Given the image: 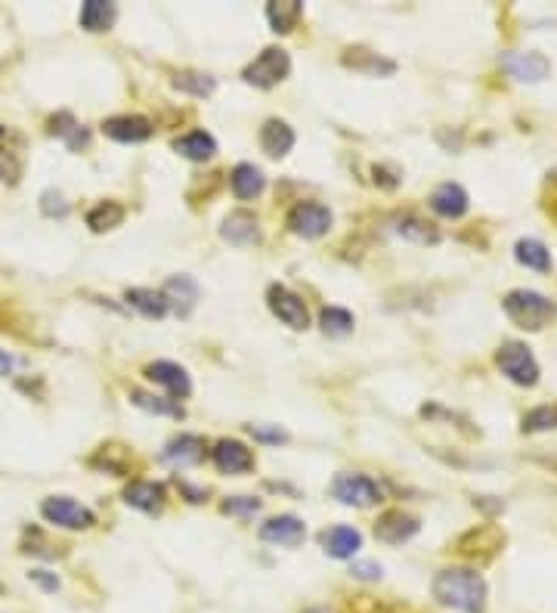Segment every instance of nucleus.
Wrapping results in <instances>:
<instances>
[{"mask_svg": "<svg viewBox=\"0 0 557 613\" xmlns=\"http://www.w3.org/2000/svg\"><path fill=\"white\" fill-rule=\"evenodd\" d=\"M319 326H322V332H325V335H332V338H344V335H350V332H353L356 319H353V313H350V310H344V307H325V310L319 313Z\"/></svg>", "mask_w": 557, "mask_h": 613, "instance_id": "33", "label": "nucleus"}, {"mask_svg": "<svg viewBox=\"0 0 557 613\" xmlns=\"http://www.w3.org/2000/svg\"><path fill=\"white\" fill-rule=\"evenodd\" d=\"M165 499H168L165 487H161V483H152V480H134L124 490V502L137 511H146V514H158L161 508H165Z\"/></svg>", "mask_w": 557, "mask_h": 613, "instance_id": "19", "label": "nucleus"}, {"mask_svg": "<svg viewBox=\"0 0 557 613\" xmlns=\"http://www.w3.org/2000/svg\"><path fill=\"white\" fill-rule=\"evenodd\" d=\"M468 192L458 186V183H440L434 192H431V208L440 214V217H449V220H458L468 214Z\"/></svg>", "mask_w": 557, "mask_h": 613, "instance_id": "20", "label": "nucleus"}, {"mask_svg": "<svg viewBox=\"0 0 557 613\" xmlns=\"http://www.w3.org/2000/svg\"><path fill=\"white\" fill-rule=\"evenodd\" d=\"M257 440H273V443H279V440H285V434L282 431H267V428H257V425H251L248 428Z\"/></svg>", "mask_w": 557, "mask_h": 613, "instance_id": "42", "label": "nucleus"}, {"mask_svg": "<svg viewBox=\"0 0 557 613\" xmlns=\"http://www.w3.org/2000/svg\"><path fill=\"white\" fill-rule=\"evenodd\" d=\"M161 459H165L168 465H174V468L199 465V462L205 459V440L195 437V434H180V437H174V440L165 446Z\"/></svg>", "mask_w": 557, "mask_h": 613, "instance_id": "17", "label": "nucleus"}, {"mask_svg": "<svg viewBox=\"0 0 557 613\" xmlns=\"http://www.w3.org/2000/svg\"><path fill=\"white\" fill-rule=\"evenodd\" d=\"M332 496L350 508H372L384 499L381 487L366 474H338L332 483Z\"/></svg>", "mask_w": 557, "mask_h": 613, "instance_id": "6", "label": "nucleus"}, {"mask_svg": "<svg viewBox=\"0 0 557 613\" xmlns=\"http://www.w3.org/2000/svg\"><path fill=\"white\" fill-rule=\"evenodd\" d=\"M50 134L65 140V146H69V149H81L90 140V134L84 131V127L75 121V115H69V112H59V115L50 118Z\"/></svg>", "mask_w": 557, "mask_h": 613, "instance_id": "31", "label": "nucleus"}, {"mask_svg": "<svg viewBox=\"0 0 557 613\" xmlns=\"http://www.w3.org/2000/svg\"><path fill=\"white\" fill-rule=\"evenodd\" d=\"M118 7L109 4V0H84L81 4V28L100 35V31H109L115 25Z\"/></svg>", "mask_w": 557, "mask_h": 613, "instance_id": "25", "label": "nucleus"}, {"mask_svg": "<svg viewBox=\"0 0 557 613\" xmlns=\"http://www.w3.org/2000/svg\"><path fill=\"white\" fill-rule=\"evenodd\" d=\"M319 545L329 558L347 561V558H353L359 552V548H363V533H359L356 527L338 524V527H329V530L319 533Z\"/></svg>", "mask_w": 557, "mask_h": 613, "instance_id": "14", "label": "nucleus"}, {"mask_svg": "<svg viewBox=\"0 0 557 613\" xmlns=\"http://www.w3.org/2000/svg\"><path fill=\"white\" fill-rule=\"evenodd\" d=\"M146 378L155 381L158 387H165V391L177 400H186L192 394V381L186 375L183 366L177 363H168V360H158V363H149L146 366Z\"/></svg>", "mask_w": 557, "mask_h": 613, "instance_id": "16", "label": "nucleus"}, {"mask_svg": "<svg viewBox=\"0 0 557 613\" xmlns=\"http://www.w3.org/2000/svg\"><path fill=\"white\" fill-rule=\"evenodd\" d=\"M103 134L115 143H143L152 137V121L143 115H115L103 121Z\"/></svg>", "mask_w": 557, "mask_h": 613, "instance_id": "15", "label": "nucleus"}, {"mask_svg": "<svg viewBox=\"0 0 557 613\" xmlns=\"http://www.w3.org/2000/svg\"><path fill=\"white\" fill-rule=\"evenodd\" d=\"M421 530L418 518H412V514L400 511V508H393V511H384L378 524H375V539L384 542V545H403L409 542L415 533Z\"/></svg>", "mask_w": 557, "mask_h": 613, "instance_id": "11", "label": "nucleus"}, {"mask_svg": "<svg viewBox=\"0 0 557 613\" xmlns=\"http://www.w3.org/2000/svg\"><path fill=\"white\" fill-rule=\"evenodd\" d=\"M304 613H335V610H329V607H307Z\"/></svg>", "mask_w": 557, "mask_h": 613, "instance_id": "44", "label": "nucleus"}, {"mask_svg": "<svg viewBox=\"0 0 557 613\" xmlns=\"http://www.w3.org/2000/svg\"><path fill=\"white\" fill-rule=\"evenodd\" d=\"M393 230H397V236L415 242V245H437L440 242V230L434 227V223L421 220L415 214H403L397 217V223H393Z\"/></svg>", "mask_w": 557, "mask_h": 613, "instance_id": "26", "label": "nucleus"}, {"mask_svg": "<svg viewBox=\"0 0 557 613\" xmlns=\"http://www.w3.org/2000/svg\"><path fill=\"white\" fill-rule=\"evenodd\" d=\"M260 149H264L270 158H285L294 149V131L285 121L270 118L264 127H260Z\"/></svg>", "mask_w": 557, "mask_h": 613, "instance_id": "22", "label": "nucleus"}, {"mask_svg": "<svg viewBox=\"0 0 557 613\" xmlns=\"http://www.w3.org/2000/svg\"><path fill=\"white\" fill-rule=\"evenodd\" d=\"M557 428V403H545V406H536L523 415V425L520 431L523 434H542V431H554Z\"/></svg>", "mask_w": 557, "mask_h": 613, "instance_id": "34", "label": "nucleus"}, {"mask_svg": "<svg viewBox=\"0 0 557 613\" xmlns=\"http://www.w3.org/2000/svg\"><path fill=\"white\" fill-rule=\"evenodd\" d=\"M174 152H180L189 161H208V158H214L217 143L205 131H192V134H183L180 140H174Z\"/></svg>", "mask_w": 557, "mask_h": 613, "instance_id": "29", "label": "nucleus"}, {"mask_svg": "<svg viewBox=\"0 0 557 613\" xmlns=\"http://www.w3.org/2000/svg\"><path fill=\"white\" fill-rule=\"evenodd\" d=\"M350 573H353L356 579H369V583H375V579H381L384 567H381L378 561H356V564L350 567Z\"/></svg>", "mask_w": 557, "mask_h": 613, "instance_id": "40", "label": "nucleus"}, {"mask_svg": "<svg viewBox=\"0 0 557 613\" xmlns=\"http://www.w3.org/2000/svg\"><path fill=\"white\" fill-rule=\"evenodd\" d=\"M28 579H31V583H35V586H41L44 592H50V595L59 592V576L50 573V570H31Z\"/></svg>", "mask_w": 557, "mask_h": 613, "instance_id": "41", "label": "nucleus"}, {"mask_svg": "<svg viewBox=\"0 0 557 613\" xmlns=\"http://www.w3.org/2000/svg\"><path fill=\"white\" fill-rule=\"evenodd\" d=\"M130 403L140 406V409H146V412H155V415L183 418L180 400H165V397H155V394H146V391H130Z\"/></svg>", "mask_w": 557, "mask_h": 613, "instance_id": "35", "label": "nucleus"}, {"mask_svg": "<svg viewBox=\"0 0 557 613\" xmlns=\"http://www.w3.org/2000/svg\"><path fill=\"white\" fill-rule=\"evenodd\" d=\"M41 514H44L47 524L62 527V530H87V527L96 524V514L87 505H81V502H75L69 496H50V499H44L41 502Z\"/></svg>", "mask_w": 557, "mask_h": 613, "instance_id": "4", "label": "nucleus"}, {"mask_svg": "<svg viewBox=\"0 0 557 613\" xmlns=\"http://www.w3.org/2000/svg\"><path fill=\"white\" fill-rule=\"evenodd\" d=\"M502 542H505V536L496 527H480V530H471L458 539V552L468 555V558H477V552H486V558H493L502 548Z\"/></svg>", "mask_w": 557, "mask_h": 613, "instance_id": "24", "label": "nucleus"}, {"mask_svg": "<svg viewBox=\"0 0 557 613\" xmlns=\"http://www.w3.org/2000/svg\"><path fill=\"white\" fill-rule=\"evenodd\" d=\"M288 230L294 236H301V239H319L332 230V223H335V214L319 205V202H301V205H294L288 211Z\"/></svg>", "mask_w": 557, "mask_h": 613, "instance_id": "7", "label": "nucleus"}, {"mask_svg": "<svg viewBox=\"0 0 557 613\" xmlns=\"http://www.w3.org/2000/svg\"><path fill=\"white\" fill-rule=\"evenodd\" d=\"M502 69L523 84H539L551 75V62L542 53H502Z\"/></svg>", "mask_w": 557, "mask_h": 613, "instance_id": "10", "label": "nucleus"}, {"mask_svg": "<svg viewBox=\"0 0 557 613\" xmlns=\"http://www.w3.org/2000/svg\"><path fill=\"white\" fill-rule=\"evenodd\" d=\"M301 16H304L301 0H273V4H267V22L279 35H288V31L298 28Z\"/></svg>", "mask_w": 557, "mask_h": 613, "instance_id": "27", "label": "nucleus"}, {"mask_svg": "<svg viewBox=\"0 0 557 613\" xmlns=\"http://www.w3.org/2000/svg\"><path fill=\"white\" fill-rule=\"evenodd\" d=\"M260 539L282 548H298L307 539V524L301 518H294V514H279V518H270L260 527Z\"/></svg>", "mask_w": 557, "mask_h": 613, "instance_id": "12", "label": "nucleus"}, {"mask_svg": "<svg viewBox=\"0 0 557 613\" xmlns=\"http://www.w3.org/2000/svg\"><path fill=\"white\" fill-rule=\"evenodd\" d=\"M124 301L134 307L137 313H143L146 319H161V316H168V301L161 292H152V288H127V295Z\"/></svg>", "mask_w": 557, "mask_h": 613, "instance_id": "28", "label": "nucleus"}, {"mask_svg": "<svg viewBox=\"0 0 557 613\" xmlns=\"http://www.w3.org/2000/svg\"><path fill=\"white\" fill-rule=\"evenodd\" d=\"M25 171V140L22 134L0 127V183L16 186Z\"/></svg>", "mask_w": 557, "mask_h": 613, "instance_id": "9", "label": "nucleus"}, {"mask_svg": "<svg viewBox=\"0 0 557 613\" xmlns=\"http://www.w3.org/2000/svg\"><path fill=\"white\" fill-rule=\"evenodd\" d=\"M223 242L229 245H257L260 242V227H257V217L251 211H233L220 227Z\"/></svg>", "mask_w": 557, "mask_h": 613, "instance_id": "18", "label": "nucleus"}, {"mask_svg": "<svg viewBox=\"0 0 557 613\" xmlns=\"http://www.w3.org/2000/svg\"><path fill=\"white\" fill-rule=\"evenodd\" d=\"M223 511H226V514H236V518H254V514L260 511V499H254V496L226 499V502H223Z\"/></svg>", "mask_w": 557, "mask_h": 613, "instance_id": "38", "label": "nucleus"}, {"mask_svg": "<svg viewBox=\"0 0 557 613\" xmlns=\"http://www.w3.org/2000/svg\"><path fill=\"white\" fill-rule=\"evenodd\" d=\"M161 295H165L171 310L186 316L195 307V301H199V285H195V279H189V276H171L165 282V288H161Z\"/></svg>", "mask_w": 557, "mask_h": 613, "instance_id": "23", "label": "nucleus"}, {"mask_svg": "<svg viewBox=\"0 0 557 613\" xmlns=\"http://www.w3.org/2000/svg\"><path fill=\"white\" fill-rule=\"evenodd\" d=\"M502 310L508 313L514 326L527 329V332H539L551 326V319L557 316V304L533 292V288H514V292H508L502 301Z\"/></svg>", "mask_w": 557, "mask_h": 613, "instance_id": "2", "label": "nucleus"}, {"mask_svg": "<svg viewBox=\"0 0 557 613\" xmlns=\"http://www.w3.org/2000/svg\"><path fill=\"white\" fill-rule=\"evenodd\" d=\"M13 357H10V353L7 350H0V378H7L10 372H13Z\"/></svg>", "mask_w": 557, "mask_h": 613, "instance_id": "43", "label": "nucleus"}, {"mask_svg": "<svg viewBox=\"0 0 557 613\" xmlns=\"http://www.w3.org/2000/svg\"><path fill=\"white\" fill-rule=\"evenodd\" d=\"M496 363L502 369V375L520 387H533L539 381V363L533 357V350L527 344H520V341H508L499 347L496 353Z\"/></svg>", "mask_w": 557, "mask_h": 613, "instance_id": "3", "label": "nucleus"}, {"mask_svg": "<svg viewBox=\"0 0 557 613\" xmlns=\"http://www.w3.org/2000/svg\"><path fill=\"white\" fill-rule=\"evenodd\" d=\"M229 186H233V196L236 199H242V202H251V199H257L260 192L267 189V177H264V171H260L257 165H236V171L229 174Z\"/></svg>", "mask_w": 557, "mask_h": 613, "instance_id": "21", "label": "nucleus"}, {"mask_svg": "<svg viewBox=\"0 0 557 613\" xmlns=\"http://www.w3.org/2000/svg\"><path fill=\"white\" fill-rule=\"evenodd\" d=\"M121 223H124V205H118V202H100L87 211V227L93 233H109V230L121 227Z\"/></svg>", "mask_w": 557, "mask_h": 613, "instance_id": "32", "label": "nucleus"}, {"mask_svg": "<svg viewBox=\"0 0 557 613\" xmlns=\"http://www.w3.org/2000/svg\"><path fill=\"white\" fill-rule=\"evenodd\" d=\"M174 87L183 90V93H192V96H211L217 81L211 75H202V72H177Z\"/></svg>", "mask_w": 557, "mask_h": 613, "instance_id": "36", "label": "nucleus"}, {"mask_svg": "<svg viewBox=\"0 0 557 613\" xmlns=\"http://www.w3.org/2000/svg\"><path fill=\"white\" fill-rule=\"evenodd\" d=\"M431 592L437 604L458 613H486L489 586L486 579L471 567H446L434 576Z\"/></svg>", "mask_w": 557, "mask_h": 613, "instance_id": "1", "label": "nucleus"}, {"mask_svg": "<svg viewBox=\"0 0 557 613\" xmlns=\"http://www.w3.org/2000/svg\"><path fill=\"white\" fill-rule=\"evenodd\" d=\"M375 613H393V610H387V607H378Z\"/></svg>", "mask_w": 557, "mask_h": 613, "instance_id": "45", "label": "nucleus"}, {"mask_svg": "<svg viewBox=\"0 0 557 613\" xmlns=\"http://www.w3.org/2000/svg\"><path fill=\"white\" fill-rule=\"evenodd\" d=\"M514 257H517V264H523L527 270H536V273L551 270V254L539 239H520L514 245Z\"/></svg>", "mask_w": 557, "mask_h": 613, "instance_id": "30", "label": "nucleus"}, {"mask_svg": "<svg viewBox=\"0 0 557 613\" xmlns=\"http://www.w3.org/2000/svg\"><path fill=\"white\" fill-rule=\"evenodd\" d=\"M291 72V59L282 47H267L264 53H260L254 62H248L242 78L254 87H276L279 81H285Z\"/></svg>", "mask_w": 557, "mask_h": 613, "instance_id": "5", "label": "nucleus"}, {"mask_svg": "<svg viewBox=\"0 0 557 613\" xmlns=\"http://www.w3.org/2000/svg\"><path fill=\"white\" fill-rule=\"evenodd\" d=\"M211 459L220 474H248L254 471V453L242 440H220L211 449Z\"/></svg>", "mask_w": 557, "mask_h": 613, "instance_id": "13", "label": "nucleus"}, {"mask_svg": "<svg viewBox=\"0 0 557 613\" xmlns=\"http://www.w3.org/2000/svg\"><path fill=\"white\" fill-rule=\"evenodd\" d=\"M41 211H44L47 217H65V214H69V202H65L62 192L47 189L44 196H41Z\"/></svg>", "mask_w": 557, "mask_h": 613, "instance_id": "39", "label": "nucleus"}, {"mask_svg": "<svg viewBox=\"0 0 557 613\" xmlns=\"http://www.w3.org/2000/svg\"><path fill=\"white\" fill-rule=\"evenodd\" d=\"M115 453H118V446H103L100 453L90 459V465H93V468H103V471H109V474H124V471H127V462H118Z\"/></svg>", "mask_w": 557, "mask_h": 613, "instance_id": "37", "label": "nucleus"}, {"mask_svg": "<svg viewBox=\"0 0 557 613\" xmlns=\"http://www.w3.org/2000/svg\"><path fill=\"white\" fill-rule=\"evenodd\" d=\"M267 304H270L273 316H279V322H285L288 329L304 332V329L310 326V310H307L304 298L294 295L291 288H285V285H270Z\"/></svg>", "mask_w": 557, "mask_h": 613, "instance_id": "8", "label": "nucleus"}]
</instances>
